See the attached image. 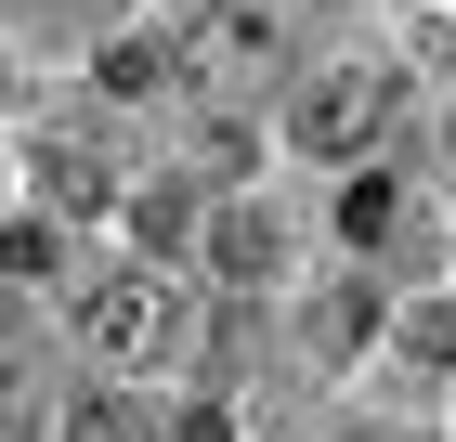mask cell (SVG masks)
<instances>
[{"label": "cell", "instance_id": "obj_12", "mask_svg": "<svg viewBox=\"0 0 456 442\" xmlns=\"http://www.w3.org/2000/svg\"><path fill=\"white\" fill-rule=\"evenodd\" d=\"M0 92H13V66H0Z\"/></svg>", "mask_w": 456, "mask_h": 442}, {"label": "cell", "instance_id": "obj_5", "mask_svg": "<svg viewBox=\"0 0 456 442\" xmlns=\"http://www.w3.org/2000/svg\"><path fill=\"white\" fill-rule=\"evenodd\" d=\"M209 261L235 273V286H261V273H287V235H274V208H222V221H209Z\"/></svg>", "mask_w": 456, "mask_h": 442}, {"label": "cell", "instance_id": "obj_11", "mask_svg": "<svg viewBox=\"0 0 456 442\" xmlns=\"http://www.w3.org/2000/svg\"><path fill=\"white\" fill-rule=\"evenodd\" d=\"M0 273H53V235L39 221H0Z\"/></svg>", "mask_w": 456, "mask_h": 442}, {"label": "cell", "instance_id": "obj_9", "mask_svg": "<svg viewBox=\"0 0 456 442\" xmlns=\"http://www.w3.org/2000/svg\"><path fill=\"white\" fill-rule=\"evenodd\" d=\"M131 235H143V247H157V261H170V247H183V235H196V208H183V196H170V182H157V196H131Z\"/></svg>", "mask_w": 456, "mask_h": 442}, {"label": "cell", "instance_id": "obj_1", "mask_svg": "<svg viewBox=\"0 0 456 442\" xmlns=\"http://www.w3.org/2000/svg\"><path fill=\"white\" fill-rule=\"evenodd\" d=\"M78 339L105 351V365H183V351H196V286H170L157 261L92 273V286H78Z\"/></svg>", "mask_w": 456, "mask_h": 442}, {"label": "cell", "instance_id": "obj_6", "mask_svg": "<svg viewBox=\"0 0 456 442\" xmlns=\"http://www.w3.org/2000/svg\"><path fill=\"white\" fill-rule=\"evenodd\" d=\"M391 221H404V182H391V170H352L339 182V235L352 247H391Z\"/></svg>", "mask_w": 456, "mask_h": 442}, {"label": "cell", "instance_id": "obj_8", "mask_svg": "<svg viewBox=\"0 0 456 442\" xmlns=\"http://www.w3.org/2000/svg\"><path fill=\"white\" fill-rule=\"evenodd\" d=\"M157 78H183V52H143V39H118V52H105V92H118V104H143Z\"/></svg>", "mask_w": 456, "mask_h": 442}, {"label": "cell", "instance_id": "obj_2", "mask_svg": "<svg viewBox=\"0 0 456 442\" xmlns=\"http://www.w3.org/2000/svg\"><path fill=\"white\" fill-rule=\"evenodd\" d=\"M391 104H404V78L391 66H326V78H300V104H287V131H300V157H365V143L391 131Z\"/></svg>", "mask_w": 456, "mask_h": 442}, {"label": "cell", "instance_id": "obj_3", "mask_svg": "<svg viewBox=\"0 0 456 442\" xmlns=\"http://www.w3.org/2000/svg\"><path fill=\"white\" fill-rule=\"evenodd\" d=\"M274 66H287V27L261 0H209V13L183 27V78H209V92H261Z\"/></svg>", "mask_w": 456, "mask_h": 442}, {"label": "cell", "instance_id": "obj_7", "mask_svg": "<svg viewBox=\"0 0 456 442\" xmlns=\"http://www.w3.org/2000/svg\"><path fill=\"white\" fill-rule=\"evenodd\" d=\"M66 442H170L157 416L131 404V390H78V416H66Z\"/></svg>", "mask_w": 456, "mask_h": 442}, {"label": "cell", "instance_id": "obj_4", "mask_svg": "<svg viewBox=\"0 0 456 442\" xmlns=\"http://www.w3.org/2000/svg\"><path fill=\"white\" fill-rule=\"evenodd\" d=\"M39 196H53V208H118V157L92 131H53V143H39Z\"/></svg>", "mask_w": 456, "mask_h": 442}, {"label": "cell", "instance_id": "obj_10", "mask_svg": "<svg viewBox=\"0 0 456 442\" xmlns=\"http://www.w3.org/2000/svg\"><path fill=\"white\" fill-rule=\"evenodd\" d=\"M365 325H379V300H314V351H326V365H339Z\"/></svg>", "mask_w": 456, "mask_h": 442}]
</instances>
